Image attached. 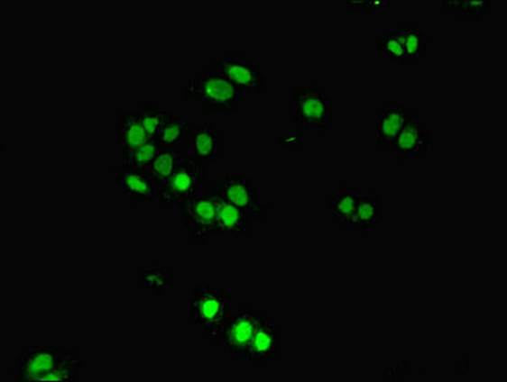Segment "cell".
I'll return each instance as SVG.
<instances>
[{
	"mask_svg": "<svg viewBox=\"0 0 507 382\" xmlns=\"http://www.w3.org/2000/svg\"><path fill=\"white\" fill-rule=\"evenodd\" d=\"M332 96L326 87L305 85L292 92V122L306 132H326Z\"/></svg>",
	"mask_w": 507,
	"mask_h": 382,
	"instance_id": "obj_5",
	"label": "cell"
},
{
	"mask_svg": "<svg viewBox=\"0 0 507 382\" xmlns=\"http://www.w3.org/2000/svg\"><path fill=\"white\" fill-rule=\"evenodd\" d=\"M191 125L193 124H190L180 114L170 111L165 126L154 141L162 148L181 150L190 137Z\"/></svg>",
	"mask_w": 507,
	"mask_h": 382,
	"instance_id": "obj_19",
	"label": "cell"
},
{
	"mask_svg": "<svg viewBox=\"0 0 507 382\" xmlns=\"http://www.w3.org/2000/svg\"><path fill=\"white\" fill-rule=\"evenodd\" d=\"M380 223H382V205L376 194L358 193L354 221L349 227L357 232L367 233L379 227Z\"/></svg>",
	"mask_w": 507,
	"mask_h": 382,
	"instance_id": "obj_15",
	"label": "cell"
},
{
	"mask_svg": "<svg viewBox=\"0 0 507 382\" xmlns=\"http://www.w3.org/2000/svg\"><path fill=\"white\" fill-rule=\"evenodd\" d=\"M172 280H174V273L165 269L162 265H150L144 268L141 276L142 285L152 288L154 295H162L166 286L171 285Z\"/></svg>",
	"mask_w": 507,
	"mask_h": 382,
	"instance_id": "obj_26",
	"label": "cell"
},
{
	"mask_svg": "<svg viewBox=\"0 0 507 382\" xmlns=\"http://www.w3.org/2000/svg\"><path fill=\"white\" fill-rule=\"evenodd\" d=\"M222 186L225 198L241 209L250 221L267 218L269 205L256 194L255 183L249 175L231 172L224 177Z\"/></svg>",
	"mask_w": 507,
	"mask_h": 382,
	"instance_id": "obj_7",
	"label": "cell"
},
{
	"mask_svg": "<svg viewBox=\"0 0 507 382\" xmlns=\"http://www.w3.org/2000/svg\"><path fill=\"white\" fill-rule=\"evenodd\" d=\"M397 31L404 55L406 66L419 59L420 55L429 50V39L417 26H399Z\"/></svg>",
	"mask_w": 507,
	"mask_h": 382,
	"instance_id": "obj_23",
	"label": "cell"
},
{
	"mask_svg": "<svg viewBox=\"0 0 507 382\" xmlns=\"http://www.w3.org/2000/svg\"><path fill=\"white\" fill-rule=\"evenodd\" d=\"M429 143L428 123L419 119L417 111L408 113L403 129L399 132L392 150L399 159H414L428 152Z\"/></svg>",
	"mask_w": 507,
	"mask_h": 382,
	"instance_id": "obj_10",
	"label": "cell"
},
{
	"mask_svg": "<svg viewBox=\"0 0 507 382\" xmlns=\"http://www.w3.org/2000/svg\"><path fill=\"white\" fill-rule=\"evenodd\" d=\"M194 325L202 329L203 335L213 343H219L228 320L231 319L232 300L217 286H196L187 298Z\"/></svg>",
	"mask_w": 507,
	"mask_h": 382,
	"instance_id": "obj_1",
	"label": "cell"
},
{
	"mask_svg": "<svg viewBox=\"0 0 507 382\" xmlns=\"http://www.w3.org/2000/svg\"><path fill=\"white\" fill-rule=\"evenodd\" d=\"M493 0H444L440 2V9L451 15L469 18V20H479L491 14L493 11Z\"/></svg>",
	"mask_w": 507,
	"mask_h": 382,
	"instance_id": "obj_24",
	"label": "cell"
},
{
	"mask_svg": "<svg viewBox=\"0 0 507 382\" xmlns=\"http://www.w3.org/2000/svg\"><path fill=\"white\" fill-rule=\"evenodd\" d=\"M348 9H357V11H373V9H385L388 2H347Z\"/></svg>",
	"mask_w": 507,
	"mask_h": 382,
	"instance_id": "obj_28",
	"label": "cell"
},
{
	"mask_svg": "<svg viewBox=\"0 0 507 382\" xmlns=\"http://www.w3.org/2000/svg\"><path fill=\"white\" fill-rule=\"evenodd\" d=\"M188 143L190 146L189 152L200 161L207 165L218 162L219 134L213 123H194Z\"/></svg>",
	"mask_w": 507,
	"mask_h": 382,
	"instance_id": "obj_14",
	"label": "cell"
},
{
	"mask_svg": "<svg viewBox=\"0 0 507 382\" xmlns=\"http://www.w3.org/2000/svg\"><path fill=\"white\" fill-rule=\"evenodd\" d=\"M66 348L35 346L21 354L15 363V381L41 380L45 375L57 368Z\"/></svg>",
	"mask_w": 507,
	"mask_h": 382,
	"instance_id": "obj_9",
	"label": "cell"
},
{
	"mask_svg": "<svg viewBox=\"0 0 507 382\" xmlns=\"http://www.w3.org/2000/svg\"><path fill=\"white\" fill-rule=\"evenodd\" d=\"M182 152L184 150H176V148H161L159 155L154 159L152 165L145 169L144 172H147L152 177L154 183L161 187V185L165 184L172 177L175 169L178 168Z\"/></svg>",
	"mask_w": 507,
	"mask_h": 382,
	"instance_id": "obj_21",
	"label": "cell"
},
{
	"mask_svg": "<svg viewBox=\"0 0 507 382\" xmlns=\"http://www.w3.org/2000/svg\"><path fill=\"white\" fill-rule=\"evenodd\" d=\"M281 331L274 322V317L265 315L262 323H259L255 334L250 343L249 354L246 362L254 363L256 366H264L269 359L278 356L280 350Z\"/></svg>",
	"mask_w": 507,
	"mask_h": 382,
	"instance_id": "obj_12",
	"label": "cell"
},
{
	"mask_svg": "<svg viewBox=\"0 0 507 382\" xmlns=\"http://www.w3.org/2000/svg\"><path fill=\"white\" fill-rule=\"evenodd\" d=\"M358 191L346 185L342 191L327 199V217L339 226H351L354 221Z\"/></svg>",
	"mask_w": 507,
	"mask_h": 382,
	"instance_id": "obj_16",
	"label": "cell"
},
{
	"mask_svg": "<svg viewBox=\"0 0 507 382\" xmlns=\"http://www.w3.org/2000/svg\"><path fill=\"white\" fill-rule=\"evenodd\" d=\"M249 218L236 205L222 198L216 220V235H247L249 233Z\"/></svg>",
	"mask_w": 507,
	"mask_h": 382,
	"instance_id": "obj_17",
	"label": "cell"
},
{
	"mask_svg": "<svg viewBox=\"0 0 507 382\" xmlns=\"http://www.w3.org/2000/svg\"><path fill=\"white\" fill-rule=\"evenodd\" d=\"M265 315L264 311L243 307L228 320L218 346L232 357L246 359L254 334Z\"/></svg>",
	"mask_w": 507,
	"mask_h": 382,
	"instance_id": "obj_6",
	"label": "cell"
},
{
	"mask_svg": "<svg viewBox=\"0 0 507 382\" xmlns=\"http://www.w3.org/2000/svg\"><path fill=\"white\" fill-rule=\"evenodd\" d=\"M137 114L139 122L143 125L151 140H156L165 126L170 111L156 106L152 103H143L141 107L133 109Z\"/></svg>",
	"mask_w": 507,
	"mask_h": 382,
	"instance_id": "obj_25",
	"label": "cell"
},
{
	"mask_svg": "<svg viewBox=\"0 0 507 382\" xmlns=\"http://www.w3.org/2000/svg\"><path fill=\"white\" fill-rule=\"evenodd\" d=\"M208 165L190 152H182L180 163L172 177L161 185L160 205L165 209H181L184 203L206 183Z\"/></svg>",
	"mask_w": 507,
	"mask_h": 382,
	"instance_id": "obj_4",
	"label": "cell"
},
{
	"mask_svg": "<svg viewBox=\"0 0 507 382\" xmlns=\"http://www.w3.org/2000/svg\"><path fill=\"white\" fill-rule=\"evenodd\" d=\"M161 148L162 147L154 140L147 141L143 146L122 148V168L145 171L152 165Z\"/></svg>",
	"mask_w": 507,
	"mask_h": 382,
	"instance_id": "obj_22",
	"label": "cell"
},
{
	"mask_svg": "<svg viewBox=\"0 0 507 382\" xmlns=\"http://www.w3.org/2000/svg\"><path fill=\"white\" fill-rule=\"evenodd\" d=\"M408 107L404 104H391L379 107L376 114L377 147L389 148L397 141L408 116Z\"/></svg>",
	"mask_w": 507,
	"mask_h": 382,
	"instance_id": "obj_13",
	"label": "cell"
},
{
	"mask_svg": "<svg viewBox=\"0 0 507 382\" xmlns=\"http://www.w3.org/2000/svg\"><path fill=\"white\" fill-rule=\"evenodd\" d=\"M376 49L379 51L385 52L386 59L398 66H406V55H404L403 46H401V39L397 31H385L383 39L376 42Z\"/></svg>",
	"mask_w": 507,
	"mask_h": 382,
	"instance_id": "obj_27",
	"label": "cell"
},
{
	"mask_svg": "<svg viewBox=\"0 0 507 382\" xmlns=\"http://www.w3.org/2000/svg\"><path fill=\"white\" fill-rule=\"evenodd\" d=\"M82 376V354L73 348H66L57 368L41 377L40 382L77 381Z\"/></svg>",
	"mask_w": 507,
	"mask_h": 382,
	"instance_id": "obj_20",
	"label": "cell"
},
{
	"mask_svg": "<svg viewBox=\"0 0 507 382\" xmlns=\"http://www.w3.org/2000/svg\"><path fill=\"white\" fill-rule=\"evenodd\" d=\"M222 198V183L212 184L200 193L197 191L181 206L182 224L196 245L208 243L210 237L216 235V220Z\"/></svg>",
	"mask_w": 507,
	"mask_h": 382,
	"instance_id": "obj_3",
	"label": "cell"
},
{
	"mask_svg": "<svg viewBox=\"0 0 507 382\" xmlns=\"http://www.w3.org/2000/svg\"><path fill=\"white\" fill-rule=\"evenodd\" d=\"M182 95L188 103L202 104L206 113L226 114L237 113L244 97V94L213 67H207L202 76L185 82Z\"/></svg>",
	"mask_w": 507,
	"mask_h": 382,
	"instance_id": "obj_2",
	"label": "cell"
},
{
	"mask_svg": "<svg viewBox=\"0 0 507 382\" xmlns=\"http://www.w3.org/2000/svg\"><path fill=\"white\" fill-rule=\"evenodd\" d=\"M212 67L244 95L249 92L264 91L267 85L265 74L258 69L253 60L246 59L244 55L226 57L222 60L216 61Z\"/></svg>",
	"mask_w": 507,
	"mask_h": 382,
	"instance_id": "obj_8",
	"label": "cell"
},
{
	"mask_svg": "<svg viewBox=\"0 0 507 382\" xmlns=\"http://www.w3.org/2000/svg\"><path fill=\"white\" fill-rule=\"evenodd\" d=\"M116 183L131 205H152L160 196V186L144 171L131 168H114Z\"/></svg>",
	"mask_w": 507,
	"mask_h": 382,
	"instance_id": "obj_11",
	"label": "cell"
},
{
	"mask_svg": "<svg viewBox=\"0 0 507 382\" xmlns=\"http://www.w3.org/2000/svg\"><path fill=\"white\" fill-rule=\"evenodd\" d=\"M117 137L122 148L143 146L151 141L134 110L122 111L116 123Z\"/></svg>",
	"mask_w": 507,
	"mask_h": 382,
	"instance_id": "obj_18",
	"label": "cell"
}]
</instances>
